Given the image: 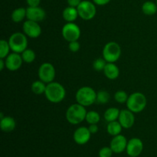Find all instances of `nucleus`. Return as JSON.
I'll return each mask as SVG.
<instances>
[{"label":"nucleus","mask_w":157,"mask_h":157,"mask_svg":"<svg viewBox=\"0 0 157 157\" xmlns=\"http://www.w3.org/2000/svg\"><path fill=\"white\" fill-rule=\"evenodd\" d=\"M144 150V144L140 138H132L127 143L126 151L128 156L136 157L141 154Z\"/></svg>","instance_id":"nucleus-11"},{"label":"nucleus","mask_w":157,"mask_h":157,"mask_svg":"<svg viewBox=\"0 0 157 157\" xmlns=\"http://www.w3.org/2000/svg\"><path fill=\"white\" fill-rule=\"evenodd\" d=\"M11 18L14 22H21L25 19V18H26V9L23 7L17 8L12 12Z\"/></svg>","instance_id":"nucleus-22"},{"label":"nucleus","mask_w":157,"mask_h":157,"mask_svg":"<svg viewBox=\"0 0 157 157\" xmlns=\"http://www.w3.org/2000/svg\"><path fill=\"white\" fill-rule=\"evenodd\" d=\"M9 44L12 52L21 54L28 48L27 36L21 32L13 33L9 38Z\"/></svg>","instance_id":"nucleus-5"},{"label":"nucleus","mask_w":157,"mask_h":157,"mask_svg":"<svg viewBox=\"0 0 157 157\" xmlns=\"http://www.w3.org/2000/svg\"><path fill=\"white\" fill-rule=\"evenodd\" d=\"M63 38L68 42L78 41L81 37L80 27L74 22H67L61 29Z\"/></svg>","instance_id":"nucleus-8"},{"label":"nucleus","mask_w":157,"mask_h":157,"mask_svg":"<svg viewBox=\"0 0 157 157\" xmlns=\"http://www.w3.org/2000/svg\"><path fill=\"white\" fill-rule=\"evenodd\" d=\"M142 11L147 15H155L157 12L156 3L151 1L145 2L142 6Z\"/></svg>","instance_id":"nucleus-24"},{"label":"nucleus","mask_w":157,"mask_h":157,"mask_svg":"<svg viewBox=\"0 0 157 157\" xmlns=\"http://www.w3.org/2000/svg\"><path fill=\"white\" fill-rule=\"evenodd\" d=\"M78 15L81 18L85 21H89L94 18L97 13V9L95 4L88 0L81 1L79 6L77 7Z\"/></svg>","instance_id":"nucleus-7"},{"label":"nucleus","mask_w":157,"mask_h":157,"mask_svg":"<svg viewBox=\"0 0 157 157\" xmlns=\"http://www.w3.org/2000/svg\"><path fill=\"white\" fill-rule=\"evenodd\" d=\"M11 48L9 46V41H6L4 39H2L0 41V58H5L9 55Z\"/></svg>","instance_id":"nucleus-28"},{"label":"nucleus","mask_w":157,"mask_h":157,"mask_svg":"<svg viewBox=\"0 0 157 157\" xmlns=\"http://www.w3.org/2000/svg\"><path fill=\"white\" fill-rule=\"evenodd\" d=\"M91 136L90 130L85 127H80L75 131L73 138L75 142L78 145H84L89 142Z\"/></svg>","instance_id":"nucleus-14"},{"label":"nucleus","mask_w":157,"mask_h":157,"mask_svg":"<svg viewBox=\"0 0 157 157\" xmlns=\"http://www.w3.org/2000/svg\"><path fill=\"white\" fill-rule=\"evenodd\" d=\"M46 87H47V84L43 82L41 80H38V81H35L32 83V86H31V89H32V91L34 94L37 95H40L44 94Z\"/></svg>","instance_id":"nucleus-23"},{"label":"nucleus","mask_w":157,"mask_h":157,"mask_svg":"<svg viewBox=\"0 0 157 157\" xmlns=\"http://www.w3.org/2000/svg\"><path fill=\"white\" fill-rule=\"evenodd\" d=\"M104 74L109 80H116L120 75L119 67L114 63H107L104 69Z\"/></svg>","instance_id":"nucleus-18"},{"label":"nucleus","mask_w":157,"mask_h":157,"mask_svg":"<svg viewBox=\"0 0 157 157\" xmlns=\"http://www.w3.org/2000/svg\"><path fill=\"white\" fill-rule=\"evenodd\" d=\"M101 120V116L99 113L94 110H90L87 113L85 121L89 124H98Z\"/></svg>","instance_id":"nucleus-27"},{"label":"nucleus","mask_w":157,"mask_h":157,"mask_svg":"<svg viewBox=\"0 0 157 157\" xmlns=\"http://www.w3.org/2000/svg\"><path fill=\"white\" fill-rule=\"evenodd\" d=\"M16 127L15 119L10 116H6L0 120V128L5 133L12 132Z\"/></svg>","instance_id":"nucleus-17"},{"label":"nucleus","mask_w":157,"mask_h":157,"mask_svg":"<svg viewBox=\"0 0 157 157\" xmlns=\"http://www.w3.org/2000/svg\"><path fill=\"white\" fill-rule=\"evenodd\" d=\"M132 111L128 109H124L121 110L118 121L124 129H130L135 123V116Z\"/></svg>","instance_id":"nucleus-15"},{"label":"nucleus","mask_w":157,"mask_h":157,"mask_svg":"<svg viewBox=\"0 0 157 157\" xmlns=\"http://www.w3.org/2000/svg\"><path fill=\"white\" fill-rule=\"evenodd\" d=\"M102 54L107 63H115L121 58V48L115 41H110L104 45Z\"/></svg>","instance_id":"nucleus-6"},{"label":"nucleus","mask_w":157,"mask_h":157,"mask_svg":"<svg viewBox=\"0 0 157 157\" xmlns=\"http://www.w3.org/2000/svg\"><path fill=\"white\" fill-rule=\"evenodd\" d=\"M87 113L85 107L76 103L71 105L67 108L65 113V117L69 124L72 125H78L85 121Z\"/></svg>","instance_id":"nucleus-2"},{"label":"nucleus","mask_w":157,"mask_h":157,"mask_svg":"<svg viewBox=\"0 0 157 157\" xmlns=\"http://www.w3.org/2000/svg\"><path fill=\"white\" fill-rule=\"evenodd\" d=\"M97 92L90 87H82L78 89L75 94V99L78 104L89 107L96 103Z\"/></svg>","instance_id":"nucleus-4"},{"label":"nucleus","mask_w":157,"mask_h":157,"mask_svg":"<svg viewBox=\"0 0 157 157\" xmlns=\"http://www.w3.org/2000/svg\"><path fill=\"white\" fill-rule=\"evenodd\" d=\"M46 18V12L42 8L39 6L36 7H28L26 9V18L31 21H43Z\"/></svg>","instance_id":"nucleus-13"},{"label":"nucleus","mask_w":157,"mask_h":157,"mask_svg":"<svg viewBox=\"0 0 157 157\" xmlns=\"http://www.w3.org/2000/svg\"><path fill=\"white\" fill-rule=\"evenodd\" d=\"M26 2L29 7H36V6H39L41 0H26Z\"/></svg>","instance_id":"nucleus-33"},{"label":"nucleus","mask_w":157,"mask_h":157,"mask_svg":"<svg viewBox=\"0 0 157 157\" xmlns=\"http://www.w3.org/2000/svg\"><path fill=\"white\" fill-rule=\"evenodd\" d=\"M111 0H93L94 3L95 5H98V6H105V5L108 4Z\"/></svg>","instance_id":"nucleus-36"},{"label":"nucleus","mask_w":157,"mask_h":157,"mask_svg":"<svg viewBox=\"0 0 157 157\" xmlns=\"http://www.w3.org/2000/svg\"><path fill=\"white\" fill-rule=\"evenodd\" d=\"M110 95L108 91L105 90H101L97 92L96 103L98 104H106L109 102Z\"/></svg>","instance_id":"nucleus-25"},{"label":"nucleus","mask_w":157,"mask_h":157,"mask_svg":"<svg viewBox=\"0 0 157 157\" xmlns=\"http://www.w3.org/2000/svg\"><path fill=\"white\" fill-rule=\"evenodd\" d=\"M6 67V61L3 58H0V71H3Z\"/></svg>","instance_id":"nucleus-37"},{"label":"nucleus","mask_w":157,"mask_h":157,"mask_svg":"<svg viewBox=\"0 0 157 157\" xmlns=\"http://www.w3.org/2000/svg\"><path fill=\"white\" fill-rule=\"evenodd\" d=\"M107 63V62L105 61L104 58H97L93 62V68L96 71H104Z\"/></svg>","instance_id":"nucleus-30"},{"label":"nucleus","mask_w":157,"mask_h":157,"mask_svg":"<svg viewBox=\"0 0 157 157\" xmlns=\"http://www.w3.org/2000/svg\"><path fill=\"white\" fill-rule=\"evenodd\" d=\"M44 95L49 102L58 104L65 98L66 90L62 84L52 81L47 84Z\"/></svg>","instance_id":"nucleus-1"},{"label":"nucleus","mask_w":157,"mask_h":157,"mask_svg":"<svg viewBox=\"0 0 157 157\" xmlns=\"http://www.w3.org/2000/svg\"><path fill=\"white\" fill-rule=\"evenodd\" d=\"M22 30L25 35L31 38H37L41 35V28L38 22L27 20L23 23Z\"/></svg>","instance_id":"nucleus-10"},{"label":"nucleus","mask_w":157,"mask_h":157,"mask_svg":"<svg viewBox=\"0 0 157 157\" xmlns=\"http://www.w3.org/2000/svg\"><path fill=\"white\" fill-rule=\"evenodd\" d=\"M6 67L11 71H15L21 67L23 63L21 55L18 53L12 52L10 53L6 58Z\"/></svg>","instance_id":"nucleus-12"},{"label":"nucleus","mask_w":157,"mask_h":157,"mask_svg":"<svg viewBox=\"0 0 157 157\" xmlns=\"http://www.w3.org/2000/svg\"><path fill=\"white\" fill-rule=\"evenodd\" d=\"M79 16L77 8L71 7V6H67V8L64 9L62 12V17L64 21L67 22H74L76 21L78 17Z\"/></svg>","instance_id":"nucleus-19"},{"label":"nucleus","mask_w":157,"mask_h":157,"mask_svg":"<svg viewBox=\"0 0 157 157\" xmlns=\"http://www.w3.org/2000/svg\"><path fill=\"white\" fill-rule=\"evenodd\" d=\"M123 127L121 124H120L119 121H112V122H109L107 127V131L110 136H117V135L121 134V131H122Z\"/></svg>","instance_id":"nucleus-20"},{"label":"nucleus","mask_w":157,"mask_h":157,"mask_svg":"<svg viewBox=\"0 0 157 157\" xmlns=\"http://www.w3.org/2000/svg\"><path fill=\"white\" fill-rule=\"evenodd\" d=\"M113 152L110 147H104L100 150L99 157H111Z\"/></svg>","instance_id":"nucleus-31"},{"label":"nucleus","mask_w":157,"mask_h":157,"mask_svg":"<svg viewBox=\"0 0 157 157\" xmlns=\"http://www.w3.org/2000/svg\"><path fill=\"white\" fill-rule=\"evenodd\" d=\"M88 129L91 134H95V133H98V130H99L98 124H90Z\"/></svg>","instance_id":"nucleus-35"},{"label":"nucleus","mask_w":157,"mask_h":157,"mask_svg":"<svg viewBox=\"0 0 157 157\" xmlns=\"http://www.w3.org/2000/svg\"><path fill=\"white\" fill-rule=\"evenodd\" d=\"M38 74L39 80L48 84L54 81L56 71L53 64L48 62H44L40 65Z\"/></svg>","instance_id":"nucleus-9"},{"label":"nucleus","mask_w":157,"mask_h":157,"mask_svg":"<svg viewBox=\"0 0 157 157\" xmlns=\"http://www.w3.org/2000/svg\"><path fill=\"white\" fill-rule=\"evenodd\" d=\"M156 5H157V0H156Z\"/></svg>","instance_id":"nucleus-39"},{"label":"nucleus","mask_w":157,"mask_h":157,"mask_svg":"<svg viewBox=\"0 0 157 157\" xmlns=\"http://www.w3.org/2000/svg\"><path fill=\"white\" fill-rule=\"evenodd\" d=\"M127 138L123 135L119 134L117 136H113L112 140L110 141V148L114 153H121L126 150L127 146Z\"/></svg>","instance_id":"nucleus-16"},{"label":"nucleus","mask_w":157,"mask_h":157,"mask_svg":"<svg viewBox=\"0 0 157 157\" xmlns=\"http://www.w3.org/2000/svg\"><path fill=\"white\" fill-rule=\"evenodd\" d=\"M80 48H81V44H80V43L78 42V41H71V42H69L68 48L71 52H74V53L78 52V51L80 50Z\"/></svg>","instance_id":"nucleus-32"},{"label":"nucleus","mask_w":157,"mask_h":157,"mask_svg":"<svg viewBox=\"0 0 157 157\" xmlns=\"http://www.w3.org/2000/svg\"><path fill=\"white\" fill-rule=\"evenodd\" d=\"M128 94L126 91L122 90H117L116 93L114 94V99L119 104H126L128 100Z\"/></svg>","instance_id":"nucleus-29"},{"label":"nucleus","mask_w":157,"mask_h":157,"mask_svg":"<svg viewBox=\"0 0 157 157\" xmlns=\"http://www.w3.org/2000/svg\"><path fill=\"white\" fill-rule=\"evenodd\" d=\"M21 58L24 62L28 63V64H30L32 63L33 61H35V58H36V54L32 49L27 48L21 54Z\"/></svg>","instance_id":"nucleus-26"},{"label":"nucleus","mask_w":157,"mask_h":157,"mask_svg":"<svg viewBox=\"0 0 157 157\" xmlns=\"http://www.w3.org/2000/svg\"><path fill=\"white\" fill-rule=\"evenodd\" d=\"M120 113H121V110L117 107H110L104 112V119L108 123L117 121L120 116Z\"/></svg>","instance_id":"nucleus-21"},{"label":"nucleus","mask_w":157,"mask_h":157,"mask_svg":"<svg viewBox=\"0 0 157 157\" xmlns=\"http://www.w3.org/2000/svg\"><path fill=\"white\" fill-rule=\"evenodd\" d=\"M3 117H4V115H3L2 113H0V120L2 119Z\"/></svg>","instance_id":"nucleus-38"},{"label":"nucleus","mask_w":157,"mask_h":157,"mask_svg":"<svg viewBox=\"0 0 157 157\" xmlns=\"http://www.w3.org/2000/svg\"><path fill=\"white\" fill-rule=\"evenodd\" d=\"M67 2L69 6L77 8L81 2V0H67Z\"/></svg>","instance_id":"nucleus-34"},{"label":"nucleus","mask_w":157,"mask_h":157,"mask_svg":"<svg viewBox=\"0 0 157 157\" xmlns=\"http://www.w3.org/2000/svg\"><path fill=\"white\" fill-rule=\"evenodd\" d=\"M126 105L127 109L133 113H140L147 107V99L144 94L134 92L129 96Z\"/></svg>","instance_id":"nucleus-3"}]
</instances>
